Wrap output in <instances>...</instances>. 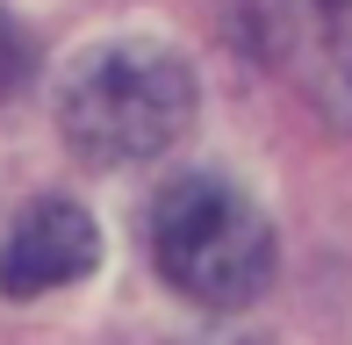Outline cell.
Instances as JSON below:
<instances>
[{
    "instance_id": "obj_1",
    "label": "cell",
    "mask_w": 352,
    "mask_h": 345,
    "mask_svg": "<svg viewBox=\"0 0 352 345\" xmlns=\"http://www.w3.org/2000/svg\"><path fill=\"white\" fill-rule=\"evenodd\" d=\"M187 115H195V72L166 43H144V36L101 43L58 80V130L94 166L166 151L187 130Z\"/></svg>"
},
{
    "instance_id": "obj_2",
    "label": "cell",
    "mask_w": 352,
    "mask_h": 345,
    "mask_svg": "<svg viewBox=\"0 0 352 345\" xmlns=\"http://www.w3.org/2000/svg\"><path fill=\"white\" fill-rule=\"evenodd\" d=\"M151 259L201 309H237L274 280V230L237 187L187 172L151 201Z\"/></svg>"
},
{
    "instance_id": "obj_3",
    "label": "cell",
    "mask_w": 352,
    "mask_h": 345,
    "mask_svg": "<svg viewBox=\"0 0 352 345\" xmlns=\"http://www.w3.org/2000/svg\"><path fill=\"white\" fill-rule=\"evenodd\" d=\"M245 43L316 101H352V0H245Z\"/></svg>"
},
{
    "instance_id": "obj_4",
    "label": "cell",
    "mask_w": 352,
    "mask_h": 345,
    "mask_svg": "<svg viewBox=\"0 0 352 345\" xmlns=\"http://www.w3.org/2000/svg\"><path fill=\"white\" fill-rule=\"evenodd\" d=\"M94 259H101V230H94V216L79 209V201H36V209H22V223L8 230V245H0V288L14 295V302H29V295H51L65 288V280H87Z\"/></svg>"
}]
</instances>
